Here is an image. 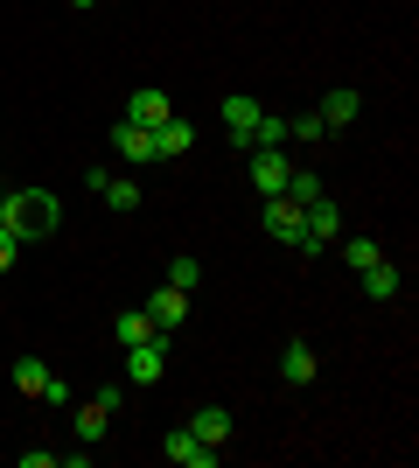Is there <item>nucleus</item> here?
<instances>
[{
  "instance_id": "nucleus-1",
  "label": "nucleus",
  "mask_w": 419,
  "mask_h": 468,
  "mask_svg": "<svg viewBox=\"0 0 419 468\" xmlns=\"http://www.w3.org/2000/svg\"><path fill=\"white\" fill-rule=\"evenodd\" d=\"M0 224H7L21 245H36V238H49L63 224V203L49 189H15V196H0Z\"/></svg>"
},
{
  "instance_id": "nucleus-2",
  "label": "nucleus",
  "mask_w": 419,
  "mask_h": 468,
  "mask_svg": "<svg viewBox=\"0 0 419 468\" xmlns=\"http://www.w3.org/2000/svg\"><path fill=\"white\" fill-rule=\"evenodd\" d=\"M266 238H279V245H308V210H300L294 196H266Z\"/></svg>"
},
{
  "instance_id": "nucleus-3",
  "label": "nucleus",
  "mask_w": 419,
  "mask_h": 468,
  "mask_svg": "<svg viewBox=\"0 0 419 468\" xmlns=\"http://www.w3.org/2000/svg\"><path fill=\"white\" fill-rule=\"evenodd\" d=\"M217 112H224V133L238 140V147H252V133H259V119H266V105H259V98L231 91V98H224V105H217Z\"/></svg>"
},
{
  "instance_id": "nucleus-4",
  "label": "nucleus",
  "mask_w": 419,
  "mask_h": 468,
  "mask_svg": "<svg viewBox=\"0 0 419 468\" xmlns=\"http://www.w3.org/2000/svg\"><path fill=\"white\" fill-rule=\"evenodd\" d=\"M287 176H294V161L279 147H252V189L259 196H287Z\"/></svg>"
},
{
  "instance_id": "nucleus-5",
  "label": "nucleus",
  "mask_w": 419,
  "mask_h": 468,
  "mask_svg": "<svg viewBox=\"0 0 419 468\" xmlns=\"http://www.w3.org/2000/svg\"><path fill=\"white\" fill-rule=\"evenodd\" d=\"M161 454H168V462H175V468H217V462H224V448H210V441H196V433H189V427H175V433H168V448H161Z\"/></svg>"
},
{
  "instance_id": "nucleus-6",
  "label": "nucleus",
  "mask_w": 419,
  "mask_h": 468,
  "mask_svg": "<svg viewBox=\"0 0 419 468\" xmlns=\"http://www.w3.org/2000/svg\"><path fill=\"white\" fill-rule=\"evenodd\" d=\"M168 343H175V335H154V343H133V350H126V378H133V385H154V378L168 371Z\"/></svg>"
},
{
  "instance_id": "nucleus-7",
  "label": "nucleus",
  "mask_w": 419,
  "mask_h": 468,
  "mask_svg": "<svg viewBox=\"0 0 419 468\" xmlns=\"http://www.w3.org/2000/svg\"><path fill=\"white\" fill-rule=\"evenodd\" d=\"M336 238H342V210L329 203V196L308 203V245H300V252H321V245H336Z\"/></svg>"
},
{
  "instance_id": "nucleus-8",
  "label": "nucleus",
  "mask_w": 419,
  "mask_h": 468,
  "mask_svg": "<svg viewBox=\"0 0 419 468\" xmlns=\"http://www.w3.org/2000/svg\"><path fill=\"white\" fill-rule=\"evenodd\" d=\"M189 147H196V126L168 112V119H161V126H154V161H182V154H189Z\"/></svg>"
},
{
  "instance_id": "nucleus-9",
  "label": "nucleus",
  "mask_w": 419,
  "mask_h": 468,
  "mask_svg": "<svg viewBox=\"0 0 419 468\" xmlns=\"http://www.w3.org/2000/svg\"><path fill=\"white\" fill-rule=\"evenodd\" d=\"M147 314H154V329H161V335H175L182 322H189V293H182V287H161L154 301H147Z\"/></svg>"
},
{
  "instance_id": "nucleus-10",
  "label": "nucleus",
  "mask_w": 419,
  "mask_h": 468,
  "mask_svg": "<svg viewBox=\"0 0 419 468\" xmlns=\"http://www.w3.org/2000/svg\"><path fill=\"white\" fill-rule=\"evenodd\" d=\"M168 112H175V105H168V91H154V84L126 98V119H133V126H147V133H154V126H161Z\"/></svg>"
},
{
  "instance_id": "nucleus-11",
  "label": "nucleus",
  "mask_w": 419,
  "mask_h": 468,
  "mask_svg": "<svg viewBox=\"0 0 419 468\" xmlns=\"http://www.w3.org/2000/svg\"><path fill=\"white\" fill-rule=\"evenodd\" d=\"M315 371H321V364H315V350H308V343H287V350H279V378H287V385H315Z\"/></svg>"
},
{
  "instance_id": "nucleus-12",
  "label": "nucleus",
  "mask_w": 419,
  "mask_h": 468,
  "mask_svg": "<svg viewBox=\"0 0 419 468\" xmlns=\"http://www.w3.org/2000/svg\"><path fill=\"white\" fill-rule=\"evenodd\" d=\"M112 147H120L126 161H140V168L154 161V133H147V126H133V119H120V126H112Z\"/></svg>"
},
{
  "instance_id": "nucleus-13",
  "label": "nucleus",
  "mask_w": 419,
  "mask_h": 468,
  "mask_svg": "<svg viewBox=\"0 0 419 468\" xmlns=\"http://www.w3.org/2000/svg\"><path fill=\"white\" fill-rule=\"evenodd\" d=\"M189 433L210 441V448H224V441H231V412H224V406H203L196 420H189Z\"/></svg>"
},
{
  "instance_id": "nucleus-14",
  "label": "nucleus",
  "mask_w": 419,
  "mask_h": 468,
  "mask_svg": "<svg viewBox=\"0 0 419 468\" xmlns=\"http://www.w3.org/2000/svg\"><path fill=\"white\" fill-rule=\"evenodd\" d=\"M105 427H112V412H105L99 399H84V406H78V441H84V448H99Z\"/></svg>"
},
{
  "instance_id": "nucleus-15",
  "label": "nucleus",
  "mask_w": 419,
  "mask_h": 468,
  "mask_svg": "<svg viewBox=\"0 0 419 468\" xmlns=\"http://www.w3.org/2000/svg\"><path fill=\"white\" fill-rule=\"evenodd\" d=\"M357 112H363V98H357V91H329V98H321V112H315V119H321V126H350Z\"/></svg>"
},
{
  "instance_id": "nucleus-16",
  "label": "nucleus",
  "mask_w": 419,
  "mask_h": 468,
  "mask_svg": "<svg viewBox=\"0 0 419 468\" xmlns=\"http://www.w3.org/2000/svg\"><path fill=\"white\" fill-rule=\"evenodd\" d=\"M154 335L161 329H154V314H147V308H126L120 314V343H126V350H133V343H154Z\"/></svg>"
},
{
  "instance_id": "nucleus-17",
  "label": "nucleus",
  "mask_w": 419,
  "mask_h": 468,
  "mask_svg": "<svg viewBox=\"0 0 419 468\" xmlns=\"http://www.w3.org/2000/svg\"><path fill=\"white\" fill-rule=\"evenodd\" d=\"M336 245H342V259H350V273H363V266H378V259H384L378 238H350V231H342Z\"/></svg>"
},
{
  "instance_id": "nucleus-18",
  "label": "nucleus",
  "mask_w": 419,
  "mask_h": 468,
  "mask_svg": "<svg viewBox=\"0 0 419 468\" xmlns=\"http://www.w3.org/2000/svg\"><path fill=\"white\" fill-rule=\"evenodd\" d=\"M363 293H371V301H392V293H399V266H363Z\"/></svg>"
},
{
  "instance_id": "nucleus-19",
  "label": "nucleus",
  "mask_w": 419,
  "mask_h": 468,
  "mask_svg": "<svg viewBox=\"0 0 419 468\" xmlns=\"http://www.w3.org/2000/svg\"><path fill=\"white\" fill-rule=\"evenodd\" d=\"M42 385H49V364H42V356H21V364H15V391L42 399Z\"/></svg>"
},
{
  "instance_id": "nucleus-20",
  "label": "nucleus",
  "mask_w": 419,
  "mask_h": 468,
  "mask_svg": "<svg viewBox=\"0 0 419 468\" xmlns=\"http://www.w3.org/2000/svg\"><path fill=\"white\" fill-rule=\"evenodd\" d=\"M287 196H294L300 210H308V203H321V182L308 176V168H294V176H287Z\"/></svg>"
},
{
  "instance_id": "nucleus-21",
  "label": "nucleus",
  "mask_w": 419,
  "mask_h": 468,
  "mask_svg": "<svg viewBox=\"0 0 419 468\" xmlns=\"http://www.w3.org/2000/svg\"><path fill=\"white\" fill-rule=\"evenodd\" d=\"M252 147H287V119L266 112V119H259V133H252Z\"/></svg>"
},
{
  "instance_id": "nucleus-22",
  "label": "nucleus",
  "mask_w": 419,
  "mask_h": 468,
  "mask_svg": "<svg viewBox=\"0 0 419 468\" xmlns=\"http://www.w3.org/2000/svg\"><path fill=\"white\" fill-rule=\"evenodd\" d=\"M329 133V126H321L315 112H300V119H287V140H300V147H308V140H321Z\"/></svg>"
},
{
  "instance_id": "nucleus-23",
  "label": "nucleus",
  "mask_w": 419,
  "mask_h": 468,
  "mask_svg": "<svg viewBox=\"0 0 419 468\" xmlns=\"http://www.w3.org/2000/svg\"><path fill=\"white\" fill-rule=\"evenodd\" d=\"M196 280H203V266H196V259H189V252H182L175 266H168V287H182V293H189V287H196Z\"/></svg>"
},
{
  "instance_id": "nucleus-24",
  "label": "nucleus",
  "mask_w": 419,
  "mask_h": 468,
  "mask_svg": "<svg viewBox=\"0 0 419 468\" xmlns=\"http://www.w3.org/2000/svg\"><path fill=\"white\" fill-rule=\"evenodd\" d=\"M105 203H112V210H140V189H133V182H105Z\"/></svg>"
},
{
  "instance_id": "nucleus-25",
  "label": "nucleus",
  "mask_w": 419,
  "mask_h": 468,
  "mask_svg": "<svg viewBox=\"0 0 419 468\" xmlns=\"http://www.w3.org/2000/svg\"><path fill=\"white\" fill-rule=\"evenodd\" d=\"M91 399H99L105 412H120V406H126V385H99V391H91Z\"/></svg>"
},
{
  "instance_id": "nucleus-26",
  "label": "nucleus",
  "mask_w": 419,
  "mask_h": 468,
  "mask_svg": "<svg viewBox=\"0 0 419 468\" xmlns=\"http://www.w3.org/2000/svg\"><path fill=\"white\" fill-rule=\"evenodd\" d=\"M15 252H21V238L7 231V224H0V273H7V266H15Z\"/></svg>"
},
{
  "instance_id": "nucleus-27",
  "label": "nucleus",
  "mask_w": 419,
  "mask_h": 468,
  "mask_svg": "<svg viewBox=\"0 0 419 468\" xmlns=\"http://www.w3.org/2000/svg\"><path fill=\"white\" fill-rule=\"evenodd\" d=\"M70 7H99V0H70Z\"/></svg>"
}]
</instances>
